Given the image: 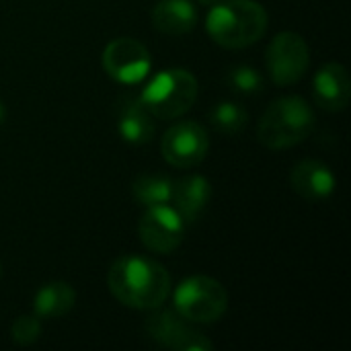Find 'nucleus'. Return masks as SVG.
Returning a JSON list of instances; mask_svg holds the SVG:
<instances>
[{"instance_id":"obj_1","label":"nucleus","mask_w":351,"mask_h":351,"mask_svg":"<svg viewBox=\"0 0 351 351\" xmlns=\"http://www.w3.org/2000/svg\"><path fill=\"white\" fill-rule=\"evenodd\" d=\"M107 288L119 304L150 313L165 306L173 290V280L167 267L152 257L121 255L107 271Z\"/></svg>"},{"instance_id":"obj_2","label":"nucleus","mask_w":351,"mask_h":351,"mask_svg":"<svg viewBox=\"0 0 351 351\" xmlns=\"http://www.w3.org/2000/svg\"><path fill=\"white\" fill-rule=\"evenodd\" d=\"M269 14L257 0H220L210 6L206 31L224 49H245L263 39Z\"/></svg>"},{"instance_id":"obj_3","label":"nucleus","mask_w":351,"mask_h":351,"mask_svg":"<svg viewBox=\"0 0 351 351\" xmlns=\"http://www.w3.org/2000/svg\"><path fill=\"white\" fill-rule=\"evenodd\" d=\"M315 123V111L302 97H282L261 115L257 140L269 150L294 148L313 134Z\"/></svg>"},{"instance_id":"obj_4","label":"nucleus","mask_w":351,"mask_h":351,"mask_svg":"<svg viewBox=\"0 0 351 351\" xmlns=\"http://www.w3.org/2000/svg\"><path fill=\"white\" fill-rule=\"evenodd\" d=\"M199 93L197 78L185 68H167L154 74L138 95L154 119L169 121L183 117Z\"/></svg>"},{"instance_id":"obj_5","label":"nucleus","mask_w":351,"mask_h":351,"mask_svg":"<svg viewBox=\"0 0 351 351\" xmlns=\"http://www.w3.org/2000/svg\"><path fill=\"white\" fill-rule=\"evenodd\" d=\"M173 308L193 325H212L226 315L228 292L210 276H191L175 288Z\"/></svg>"},{"instance_id":"obj_6","label":"nucleus","mask_w":351,"mask_h":351,"mask_svg":"<svg viewBox=\"0 0 351 351\" xmlns=\"http://www.w3.org/2000/svg\"><path fill=\"white\" fill-rule=\"evenodd\" d=\"M311 66V49L302 35L294 31L278 33L267 47V70L278 86L300 82Z\"/></svg>"},{"instance_id":"obj_7","label":"nucleus","mask_w":351,"mask_h":351,"mask_svg":"<svg viewBox=\"0 0 351 351\" xmlns=\"http://www.w3.org/2000/svg\"><path fill=\"white\" fill-rule=\"evenodd\" d=\"M210 150V134L195 119H183L173 123L162 140L160 154L175 169H193L202 165Z\"/></svg>"},{"instance_id":"obj_8","label":"nucleus","mask_w":351,"mask_h":351,"mask_svg":"<svg viewBox=\"0 0 351 351\" xmlns=\"http://www.w3.org/2000/svg\"><path fill=\"white\" fill-rule=\"evenodd\" d=\"M185 220L171 204L150 206L138 222V237L150 253L171 255L185 239Z\"/></svg>"},{"instance_id":"obj_9","label":"nucleus","mask_w":351,"mask_h":351,"mask_svg":"<svg viewBox=\"0 0 351 351\" xmlns=\"http://www.w3.org/2000/svg\"><path fill=\"white\" fill-rule=\"evenodd\" d=\"M103 70L119 84H140L148 78L152 58L148 47L134 37L111 39L101 58Z\"/></svg>"},{"instance_id":"obj_10","label":"nucleus","mask_w":351,"mask_h":351,"mask_svg":"<svg viewBox=\"0 0 351 351\" xmlns=\"http://www.w3.org/2000/svg\"><path fill=\"white\" fill-rule=\"evenodd\" d=\"M152 315L146 319L144 327L152 341L162 348L175 351H212L214 343L193 327V323L185 321L175 308L162 311L154 308Z\"/></svg>"},{"instance_id":"obj_11","label":"nucleus","mask_w":351,"mask_h":351,"mask_svg":"<svg viewBox=\"0 0 351 351\" xmlns=\"http://www.w3.org/2000/svg\"><path fill=\"white\" fill-rule=\"evenodd\" d=\"M315 101L321 109L329 113H339L348 109L351 99V80L350 72L339 62L325 64L315 74Z\"/></svg>"},{"instance_id":"obj_12","label":"nucleus","mask_w":351,"mask_h":351,"mask_svg":"<svg viewBox=\"0 0 351 351\" xmlns=\"http://www.w3.org/2000/svg\"><path fill=\"white\" fill-rule=\"evenodd\" d=\"M290 185L300 197L308 202H321L335 191L337 179L325 162L300 160L290 173Z\"/></svg>"},{"instance_id":"obj_13","label":"nucleus","mask_w":351,"mask_h":351,"mask_svg":"<svg viewBox=\"0 0 351 351\" xmlns=\"http://www.w3.org/2000/svg\"><path fill=\"white\" fill-rule=\"evenodd\" d=\"M212 199V185L202 175H187L179 181H173V208L185 220V224L195 222Z\"/></svg>"},{"instance_id":"obj_14","label":"nucleus","mask_w":351,"mask_h":351,"mask_svg":"<svg viewBox=\"0 0 351 351\" xmlns=\"http://www.w3.org/2000/svg\"><path fill=\"white\" fill-rule=\"evenodd\" d=\"M152 27L171 37L187 35L197 25V8L191 0H160L150 12Z\"/></svg>"},{"instance_id":"obj_15","label":"nucleus","mask_w":351,"mask_h":351,"mask_svg":"<svg viewBox=\"0 0 351 351\" xmlns=\"http://www.w3.org/2000/svg\"><path fill=\"white\" fill-rule=\"evenodd\" d=\"M117 132L125 142L136 144V146L148 144L154 138V132H156L154 117L142 105L140 97L123 101L119 109V117H117Z\"/></svg>"},{"instance_id":"obj_16","label":"nucleus","mask_w":351,"mask_h":351,"mask_svg":"<svg viewBox=\"0 0 351 351\" xmlns=\"http://www.w3.org/2000/svg\"><path fill=\"white\" fill-rule=\"evenodd\" d=\"M76 304V290L66 282L43 284L33 298V315L39 319H62Z\"/></svg>"},{"instance_id":"obj_17","label":"nucleus","mask_w":351,"mask_h":351,"mask_svg":"<svg viewBox=\"0 0 351 351\" xmlns=\"http://www.w3.org/2000/svg\"><path fill=\"white\" fill-rule=\"evenodd\" d=\"M132 195L138 204L146 208L171 204L173 181L165 175H140L132 185Z\"/></svg>"},{"instance_id":"obj_18","label":"nucleus","mask_w":351,"mask_h":351,"mask_svg":"<svg viewBox=\"0 0 351 351\" xmlns=\"http://www.w3.org/2000/svg\"><path fill=\"white\" fill-rule=\"evenodd\" d=\"M210 121L212 125L226 136H237L241 134L247 123H249V113L243 105L234 103V101H222L218 103L212 113H210Z\"/></svg>"},{"instance_id":"obj_19","label":"nucleus","mask_w":351,"mask_h":351,"mask_svg":"<svg viewBox=\"0 0 351 351\" xmlns=\"http://www.w3.org/2000/svg\"><path fill=\"white\" fill-rule=\"evenodd\" d=\"M228 82L230 86L241 93V95H257L263 90V76L257 68H251V66H237L230 70L228 74Z\"/></svg>"},{"instance_id":"obj_20","label":"nucleus","mask_w":351,"mask_h":351,"mask_svg":"<svg viewBox=\"0 0 351 351\" xmlns=\"http://www.w3.org/2000/svg\"><path fill=\"white\" fill-rule=\"evenodd\" d=\"M10 337L21 348L33 346L41 337V319L37 315L16 317L14 323L10 325Z\"/></svg>"},{"instance_id":"obj_21","label":"nucleus","mask_w":351,"mask_h":351,"mask_svg":"<svg viewBox=\"0 0 351 351\" xmlns=\"http://www.w3.org/2000/svg\"><path fill=\"white\" fill-rule=\"evenodd\" d=\"M197 2H199L202 6H208V8H210V6H214L216 2H220V0H197Z\"/></svg>"},{"instance_id":"obj_22","label":"nucleus","mask_w":351,"mask_h":351,"mask_svg":"<svg viewBox=\"0 0 351 351\" xmlns=\"http://www.w3.org/2000/svg\"><path fill=\"white\" fill-rule=\"evenodd\" d=\"M2 117H4V105H2V101H0V121H2Z\"/></svg>"}]
</instances>
